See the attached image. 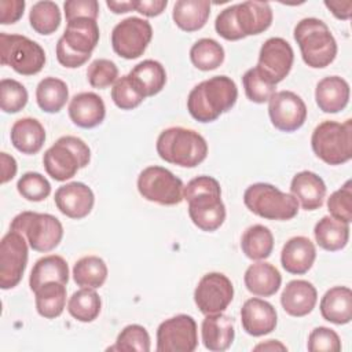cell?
Returning a JSON list of instances; mask_svg holds the SVG:
<instances>
[{"label": "cell", "instance_id": "cell-29", "mask_svg": "<svg viewBox=\"0 0 352 352\" xmlns=\"http://www.w3.org/2000/svg\"><path fill=\"white\" fill-rule=\"evenodd\" d=\"M11 143L22 154H36L45 142V129L41 122L32 117H23L11 128Z\"/></svg>", "mask_w": 352, "mask_h": 352}, {"label": "cell", "instance_id": "cell-41", "mask_svg": "<svg viewBox=\"0 0 352 352\" xmlns=\"http://www.w3.org/2000/svg\"><path fill=\"white\" fill-rule=\"evenodd\" d=\"M242 84L248 99L254 103L268 102L276 88V84L258 66L245 72L242 76Z\"/></svg>", "mask_w": 352, "mask_h": 352}, {"label": "cell", "instance_id": "cell-44", "mask_svg": "<svg viewBox=\"0 0 352 352\" xmlns=\"http://www.w3.org/2000/svg\"><path fill=\"white\" fill-rule=\"evenodd\" d=\"M111 99L114 104L121 110H132L138 107L146 98L133 84L131 77L122 76L113 84Z\"/></svg>", "mask_w": 352, "mask_h": 352}, {"label": "cell", "instance_id": "cell-38", "mask_svg": "<svg viewBox=\"0 0 352 352\" xmlns=\"http://www.w3.org/2000/svg\"><path fill=\"white\" fill-rule=\"evenodd\" d=\"M102 309V300L95 289L81 287L74 292L67 301L69 314L78 322H94Z\"/></svg>", "mask_w": 352, "mask_h": 352}, {"label": "cell", "instance_id": "cell-25", "mask_svg": "<svg viewBox=\"0 0 352 352\" xmlns=\"http://www.w3.org/2000/svg\"><path fill=\"white\" fill-rule=\"evenodd\" d=\"M62 41L80 55H89L99 43V26L95 19L77 18L66 23Z\"/></svg>", "mask_w": 352, "mask_h": 352}, {"label": "cell", "instance_id": "cell-17", "mask_svg": "<svg viewBox=\"0 0 352 352\" xmlns=\"http://www.w3.org/2000/svg\"><path fill=\"white\" fill-rule=\"evenodd\" d=\"M55 205L60 213L70 219H84L95 204V195L91 187L81 182H72L60 186L55 191Z\"/></svg>", "mask_w": 352, "mask_h": 352}, {"label": "cell", "instance_id": "cell-22", "mask_svg": "<svg viewBox=\"0 0 352 352\" xmlns=\"http://www.w3.org/2000/svg\"><path fill=\"white\" fill-rule=\"evenodd\" d=\"M69 117L80 128H95L103 122L106 106L103 99L95 92H80L70 99Z\"/></svg>", "mask_w": 352, "mask_h": 352}, {"label": "cell", "instance_id": "cell-55", "mask_svg": "<svg viewBox=\"0 0 352 352\" xmlns=\"http://www.w3.org/2000/svg\"><path fill=\"white\" fill-rule=\"evenodd\" d=\"M0 164H1V183L6 184L16 175L18 165L15 158L7 153H0Z\"/></svg>", "mask_w": 352, "mask_h": 352}, {"label": "cell", "instance_id": "cell-31", "mask_svg": "<svg viewBox=\"0 0 352 352\" xmlns=\"http://www.w3.org/2000/svg\"><path fill=\"white\" fill-rule=\"evenodd\" d=\"M47 282H60L67 285L69 267L66 260L58 254H50L38 258L29 276V286L32 292H36L41 285Z\"/></svg>", "mask_w": 352, "mask_h": 352}, {"label": "cell", "instance_id": "cell-48", "mask_svg": "<svg viewBox=\"0 0 352 352\" xmlns=\"http://www.w3.org/2000/svg\"><path fill=\"white\" fill-rule=\"evenodd\" d=\"M307 348L311 352H338L341 349V340L330 327L319 326L309 333Z\"/></svg>", "mask_w": 352, "mask_h": 352}, {"label": "cell", "instance_id": "cell-21", "mask_svg": "<svg viewBox=\"0 0 352 352\" xmlns=\"http://www.w3.org/2000/svg\"><path fill=\"white\" fill-rule=\"evenodd\" d=\"M316 258L314 242L302 235L290 238L282 248L280 264L283 270L293 275H302L311 270Z\"/></svg>", "mask_w": 352, "mask_h": 352}, {"label": "cell", "instance_id": "cell-8", "mask_svg": "<svg viewBox=\"0 0 352 352\" xmlns=\"http://www.w3.org/2000/svg\"><path fill=\"white\" fill-rule=\"evenodd\" d=\"M10 230L22 234L29 246L41 253L54 250L63 238L62 223L50 213L25 210L12 219Z\"/></svg>", "mask_w": 352, "mask_h": 352}, {"label": "cell", "instance_id": "cell-52", "mask_svg": "<svg viewBox=\"0 0 352 352\" xmlns=\"http://www.w3.org/2000/svg\"><path fill=\"white\" fill-rule=\"evenodd\" d=\"M25 0H0V23L10 25L19 21L25 11Z\"/></svg>", "mask_w": 352, "mask_h": 352}, {"label": "cell", "instance_id": "cell-40", "mask_svg": "<svg viewBox=\"0 0 352 352\" xmlns=\"http://www.w3.org/2000/svg\"><path fill=\"white\" fill-rule=\"evenodd\" d=\"M60 10L56 3L50 0L37 1L29 12V22L33 30L38 34H52L60 25Z\"/></svg>", "mask_w": 352, "mask_h": 352}, {"label": "cell", "instance_id": "cell-28", "mask_svg": "<svg viewBox=\"0 0 352 352\" xmlns=\"http://www.w3.org/2000/svg\"><path fill=\"white\" fill-rule=\"evenodd\" d=\"M324 320L334 324H346L352 319V290L346 286L329 289L319 304Z\"/></svg>", "mask_w": 352, "mask_h": 352}, {"label": "cell", "instance_id": "cell-7", "mask_svg": "<svg viewBox=\"0 0 352 352\" xmlns=\"http://www.w3.org/2000/svg\"><path fill=\"white\" fill-rule=\"evenodd\" d=\"M245 206L267 220H292L298 213L297 199L270 183L250 184L243 192Z\"/></svg>", "mask_w": 352, "mask_h": 352}, {"label": "cell", "instance_id": "cell-37", "mask_svg": "<svg viewBox=\"0 0 352 352\" xmlns=\"http://www.w3.org/2000/svg\"><path fill=\"white\" fill-rule=\"evenodd\" d=\"M107 265L99 256H84L73 267V279L77 286L99 289L107 279Z\"/></svg>", "mask_w": 352, "mask_h": 352}, {"label": "cell", "instance_id": "cell-35", "mask_svg": "<svg viewBox=\"0 0 352 352\" xmlns=\"http://www.w3.org/2000/svg\"><path fill=\"white\" fill-rule=\"evenodd\" d=\"M36 309L45 319H55L62 315L66 305V285L60 282H47L36 292Z\"/></svg>", "mask_w": 352, "mask_h": 352}, {"label": "cell", "instance_id": "cell-56", "mask_svg": "<svg viewBox=\"0 0 352 352\" xmlns=\"http://www.w3.org/2000/svg\"><path fill=\"white\" fill-rule=\"evenodd\" d=\"M106 6L114 14H125L128 11L135 10V0H107Z\"/></svg>", "mask_w": 352, "mask_h": 352}, {"label": "cell", "instance_id": "cell-50", "mask_svg": "<svg viewBox=\"0 0 352 352\" xmlns=\"http://www.w3.org/2000/svg\"><path fill=\"white\" fill-rule=\"evenodd\" d=\"M214 29L220 37L228 41H236L241 40L242 36L238 32L236 23H235V7L230 6L220 11V14L216 16L214 21Z\"/></svg>", "mask_w": 352, "mask_h": 352}, {"label": "cell", "instance_id": "cell-16", "mask_svg": "<svg viewBox=\"0 0 352 352\" xmlns=\"http://www.w3.org/2000/svg\"><path fill=\"white\" fill-rule=\"evenodd\" d=\"M293 60L294 52L292 45L282 37H270L260 48L257 66L278 84L290 73Z\"/></svg>", "mask_w": 352, "mask_h": 352}, {"label": "cell", "instance_id": "cell-26", "mask_svg": "<svg viewBox=\"0 0 352 352\" xmlns=\"http://www.w3.org/2000/svg\"><path fill=\"white\" fill-rule=\"evenodd\" d=\"M243 282L253 296L271 297L279 290L282 275L275 265L260 260L246 268Z\"/></svg>", "mask_w": 352, "mask_h": 352}, {"label": "cell", "instance_id": "cell-9", "mask_svg": "<svg viewBox=\"0 0 352 352\" xmlns=\"http://www.w3.org/2000/svg\"><path fill=\"white\" fill-rule=\"evenodd\" d=\"M0 62L22 76H33L45 65L44 48L22 34L0 33Z\"/></svg>", "mask_w": 352, "mask_h": 352}, {"label": "cell", "instance_id": "cell-27", "mask_svg": "<svg viewBox=\"0 0 352 352\" xmlns=\"http://www.w3.org/2000/svg\"><path fill=\"white\" fill-rule=\"evenodd\" d=\"M315 100L323 113H338L349 102V84L340 76L324 77L316 84Z\"/></svg>", "mask_w": 352, "mask_h": 352}, {"label": "cell", "instance_id": "cell-10", "mask_svg": "<svg viewBox=\"0 0 352 352\" xmlns=\"http://www.w3.org/2000/svg\"><path fill=\"white\" fill-rule=\"evenodd\" d=\"M139 194L160 205H177L184 197V184L182 179L175 176L169 169L158 165L144 168L138 176Z\"/></svg>", "mask_w": 352, "mask_h": 352}, {"label": "cell", "instance_id": "cell-53", "mask_svg": "<svg viewBox=\"0 0 352 352\" xmlns=\"http://www.w3.org/2000/svg\"><path fill=\"white\" fill-rule=\"evenodd\" d=\"M166 0H135V11L143 14L144 16H158L166 8Z\"/></svg>", "mask_w": 352, "mask_h": 352}, {"label": "cell", "instance_id": "cell-33", "mask_svg": "<svg viewBox=\"0 0 352 352\" xmlns=\"http://www.w3.org/2000/svg\"><path fill=\"white\" fill-rule=\"evenodd\" d=\"M314 235L322 249L337 252L344 249L349 241V224L336 220L331 216H323L315 224Z\"/></svg>", "mask_w": 352, "mask_h": 352}, {"label": "cell", "instance_id": "cell-1", "mask_svg": "<svg viewBox=\"0 0 352 352\" xmlns=\"http://www.w3.org/2000/svg\"><path fill=\"white\" fill-rule=\"evenodd\" d=\"M188 202V216L199 230L212 232L226 220V206L221 201L220 183L212 176L191 179L183 191Z\"/></svg>", "mask_w": 352, "mask_h": 352}, {"label": "cell", "instance_id": "cell-30", "mask_svg": "<svg viewBox=\"0 0 352 352\" xmlns=\"http://www.w3.org/2000/svg\"><path fill=\"white\" fill-rule=\"evenodd\" d=\"M209 15L210 3L208 0H179L172 11L176 26L188 33L202 29Z\"/></svg>", "mask_w": 352, "mask_h": 352}, {"label": "cell", "instance_id": "cell-54", "mask_svg": "<svg viewBox=\"0 0 352 352\" xmlns=\"http://www.w3.org/2000/svg\"><path fill=\"white\" fill-rule=\"evenodd\" d=\"M324 6L330 10V12L342 21H348L352 15V1L351 0H326Z\"/></svg>", "mask_w": 352, "mask_h": 352}, {"label": "cell", "instance_id": "cell-20", "mask_svg": "<svg viewBox=\"0 0 352 352\" xmlns=\"http://www.w3.org/2000/svg\"><path fill=\"white\" fill-rule=\"evenodd\" d=\"M318 301L315 286L304 279L290 280L282 290L280 304L285 312L294 318H301L312 312Z\"/></svg>", "mask_w": 352, "mask_h": 352}, {"label": "cell", "instance_id": "cell-43", "mask_svg": "<svg viewBox=\"0 0 352 352\" xmlns=\"http://www.w3.org/2000/svg\"><path fill=\"white\" fill-rule=\"evenodd\" d=\"M28 91L16 80L3 78L0 81V107L4 113L14 114L21 111L28 103Z\"/></svg>", "mask_w": 352, "mask_h": 352}, {"label": "cell", "instance_id": "cell-46", "mask_svg": "<svg viewBox=\"0 0 352 352\" xmlns=\"http://www.w3.org/2000/svg\"><path fill=\"white\" fill-rule=\"evenodd\" d=\"M327 209L336 220L346 224L352 221V180H346L327 198Z\"/></svg>", "mask_w": 352, "mask_h": 352}, {"label": "cell", "instance_id": "cell-36", "mask_svg": "<svg viewBox=\"0 0 352 352\" xmlns=\"http://www.w3.org/2000/svg\"><path fill=\"white\" fill-rule=\"evenodd\" d=\"M69 99V89L63 80L56 77L43 78L36 88V100L38 107L50 114L58 113Z\"/></svg>", "mask_w": 352, "mask_h": 352}, {"label": "cell", "instance_id": "cell-23", "mask_svg": "<svg viewBox=\"0 0 352 352\" xmlns=\"http://www.w3.org/2000/svg\"><path fill=\"white\" fill-rule=\"evenodd\" d=\"M326 190L323 179L311 170L296 173L290 183V194L305 210L319 209L323 205Z\"/></svg>", "mask_w": 352, "mask_h": 352}, {"label": "cell", "instance_id": "cell-49", "mask_svg": "<svg viewBox=\"0 0 352 352\" xmlns=\"http://www.w3.org/2000/svg\"><path fill=\"white\" fill-rule=\"evenodd\" d=\"M63 10L67 22L77 18H91L96 21L99 3L96 0H67L63 4Z\"/></svg>", "mask_w": 352, "mask_h": 352}, {"label": "cell", "instance_id": "cell-45", "mask_svg": "<svg viewBox=\"0 0 352 352\" xmlns=\"http://www.w3.org/2000/svg\"><path fill=\"white\" fill-rule=\"evenodd\" d=\"M18 192L28 201L40 202L51 194V184L38 172H26L16 182Z\"/></svg>", "mask_w": 352, "mask_h": 352}, {"label": "cell", "instance_id": "cell-47", "mask_svg": "<svg viewBox=\"0 0 352 352\" xmlns=\"http://www.w3.org/2000/svg\"><path fill=\"white\" fill-rule=\"evenodd\" d=\"M87 78L91 87L104 89L118 80V67L110 59H95L87 69Z\"/></svg>", "mask_w": 352, "mask_h": 352}, {"label": "cell", "instance_id": "cell-51", "mask_svg": "<svg viewBox=\"0 0 352 352\" xmlns=\"http://www.w3.org/2000/svg\"><path fill=\"white\" fill-rule=\"evenodd\" d=\"M91 56L89 55H80L74 51H72L63 41L62 38L58 40L56 43V59L58 62L69 69H76L82 66L85 62H88Z\"/></svg>", "mask_w": 352, "mask_h": 352}, {"label": "cell", "instance_id": "cell-34", "mask_svg": "<svg viewBox=\"0 0 352 352\" xmlns=\"http://www.w3.org/2000/svg\"><path fill=\"white\" fill-rule=\"evenodd\" d=\"M241 248L248 258L254 261L265 260L272 253L274 235L268 227L263 224H253L243 231Z\"/></svg>", "mask_w": 352, "mask_h": 352}, {"label": "cell", "instance_id": "cell-24", "mask_svg": "<svg viewBox=\"0 0 352 352\" xmlns=\"http://www.w3.org/2000/svg\"><path fill=\"white\" fill-rule=\"evenodd\" d=\"M201 337L206 349L212 352H223L228 349L234 341V320L223 312L206 315L202 320Z\"/></svg>", "mask_w": 352, "mask_h": 352}, {"label": "cell", "instance_id": "cell-6", "mask_svg": "<svg viewBox=\"0 0 352 352\" xmlns=\"http://www.w3.org/2000/svg\"><path fill=\"white\" fill-rule=\"evenodd\" d=\"M314 154L327 165H341L352 158V120L322 121L311 136Z\"/></svg>", "mask_w": 352, "mask_h": 352}, {"label": "cell", "instance_id": "cell-39", "mask_svg": "<svg viewBox=\"0 0 352 352\" xmlns=\"http://www.w3.org/2000/svg\"><path fill=\"white\" fill-rule=\"evenodd\" d=\"M190 59L191 63L202 72L214 70L224 60V48L216 40L204 37L192 44Z\"/></svg>", "mask_w": 352, "mask_h": 352}, {"label": "cell", "instance_id": "cell-32", "mask_svg": "<svg viewBox=\"0 0 352 352\" xmlns=\"http://www.w3.org/2000/svg\"><path fill=\"white\" fill-rule=\"evenodd\" d=\"M128 76L144 98L161 92L166 82V72L164 66L154 59H146L138 63Z\"/></svg>", "mask_w": 352, "mask_h": 352}, {"label": "cell", "instance_id": "cell-19", "mask_svg": "<svg viewBox=\"0 0 352 352\" xmlns=\"http://www.w3.org/2000/svg\"><path fill=\"white\" fill-rule=\"evenodd\" d=\"M235 23L242 38L265 32L272 23V10L265 1H243L234 4Z\"/></svg>", "mask_w": 352, "mask_h": 352}, {"label": "cell", "instance_id": "cell-3", "mask_svg": "<svg viewBox=\"0 0 352 352\" xmlns=\"http://www.w3.org/2000/svg\"><path fill=\"white\" fill-rule=\"evenodd\" d=\"M155 148L161 160L183 168H195L208 155L205 138L197 131L183 126L164 129L157 139Z\"/></svg>", "mask_w": 352, "mask_h": 352}, {"label": "cell", "instance_id": "cell-15", "mask_svg": "<svg viewBox=\"0 0 352 352\" xmlns=\"http://www.w3.org/2000/svg\"><path fill=\"white\" fill-rule=\"evenodd\" d=\"M307 106L293 91H278L268 100V116L272 125L282 132H294L307 120Z\"/></svg>", "mask_w": 352, "mask_h": 352}, {"label": "cell", "instance_id": "cell-14", "mask_svg": "<svg viewBox=\"0 0 352 352\" xmlns=\"http://www.w3.org/2000/svg\"><path fill=\"white\" fill-rule=\"evenodd\" d=\"M232 298V282L221 272L205 274L194 290V301L204 315L224 312Z\"/></svg>", "mask_w": 352, "mask_h": 352}, {"label": "cell", "instance_id": "cell-5", "mask_svg": "<svg viewBox=\"0 0 352 352\" xmlns=\"http://www.w3.org/2000/svg\"><path fill=\"white\" fill-rule=\"evenodd\" d=\"M91 161L88 144L72 135L59 138L43 155L44 169L56 182H66Z\"/></svg>", "mask_w": 352, "mask_h": 352}, {"label": "cell", "instance_id": "cell-4", "mask_svg": "<svg viewBox=\"0 0 352 352\" xmlns=\"http://www.w3.org/2000/svg\"><path fill=\"white\" fill-rule=\"evenodd\" d=\"M294 40L302 60L312 69L329 66L337 55V41L329 26L318 18H304L294 26Z\"/></svg>", "mask_w": 352, "mask_h": 352}, {"label": "cell", "instance_id": "cell-18", "mask_svg": "<svg viewBox=\"0 0 352 352\" xmlns=\"http://www.w3.org/2000/svg\"><path fill=\"white\" fill-rule=\"evenodd\" d=\"M241 322L243 330L253 337H261L275 330L278 315L272 304L265 300L252 297L241 308Z\"/></svg>", "mask_w": 352, "mask_h": 352}, {"label": "cell", "instance_id": "cell-42", "mask_svg": "<svg viewBox=\"0 0 352 352\" xmlns=\"http://www.w3.org/2000/svg\"><path fill=\"white\" fill-rule=\"evenodd\" d=\"M151 346L150 334L140 324H128L117 336L116 344L109 351H138L148 352Z\"/></svg>", "mask_w": 352, "mask_h": 352}, {"label": "cell", "instance_id": "cell-57", "mask_svg": "<svg viewBox=\"0 0 352 352\" xmlns=\"http://www.w3.org/2000/svg\"><path fill=\"white\" fill-rule=\"evenodd\" d=\"M253 349L254 351H287V346L278 340H268L265 342L257 344Z\"/></svg>", "mask_w": 352, "mask_h": 352}, {"label": "cell", "instance_id": "cell-2", "mask_svg": "<svg viewBox=\"0 0 352 352\" xmlns=\"http://www.w3.org/2000/svg\"><path fill=\"white\" fill-rule=\"evenodd\" d=\"M238 98L236 84L231 77L214 76L197 84L188 94L187 110L199 122H212L231 110Z\"/></svg>", "mask_w": 352, "mask_h": 352}, {"label": "cell", "instance_id": "cell-12", "mask_svg": "<svg viewBox=\"0 0 352 352\" xmlns=\"http://www.w3.org/2000/svg\"><path fill=\"white\" fill-rule=\"evenodd\" d=\"M198 346L195 319L179 314L160 323L157 329L158 352H192Z\"/></svg>", "mask_w": 352, "mask_h": 352}, {"label": "cell", "instance_id": "cell-13", "mask_svg": "<svg viewBox=\"0 0 352 352\" xmlns=\"http://www.w3.org/2000/svg\"><path fill=\"white\" fill-rule=\"evenodd\" d=\"M28 241L18 231L10 230L0 242V287H15L26 270Z\"/></svg>", "mask_w": 352, "mask_h": 352}, {"label": "cell", "instance_id": "cell-11", "mask_svg": "<svg viewBox=\"0 0 352 352\" xmlns=\"http://www.w3.org/2000/svg\"><path fill=\"white\" fill-rule=\"evenodd\" d=\"M153 38V28L148 21L139 16H128L118 22L111 32V47L124 59H136L146 51Z\"/></svg>", "mask_w": 352, "mask_h": 352}]
</instances>
